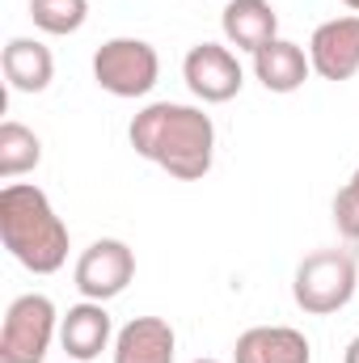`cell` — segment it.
I'll list each match as a JSON object with an SVG mask.
<instances>
[{"label":"cell","instance_id":"9","mask_svg":"<svg viewBox=\"0 0 359 363\" xmlns=\"http://www.w3.org/2000/svg\"><path fill=\"white\" fill-rule=\"evenodd\" d=\"M114 342V321L106 313V304L97 300H81L60 317V347L68 351V359L89 363L97 359L106 347Z\"/></svg>","mask_w":359,"mask_h":363},{"label":"cell","instance_id":"2","mask_svg":"<svg viewBox=\"0 0 359 363\" xmlns=\"http://www.w3.org/2000/svg\"><path fill=\"white\" fill-rule=\"evenodd\" d=\"M0 241L34 274H55L68 262V224L55 216L47 190L34 182H9L0 190Z\"/></svg>","mask_w":359,"mask_h":363},{"label":"cell","instance_id":"8","mask_svg":"<svg viewBox=\"0 0 359 363\" xmlns=\"http://www.w3.org/2000/svg\"><path fill=\"white\" fill-rule=\"evenodd\" d=\"M309 64L321 81H351L359 72V13L330 17L309 38Z\"/></svg>","mask_w":359,"mask_h":363},{"label":"cell","instance_id":"11","mask_svg":"<svg viewBox=\"0 0 359 363\" xmlns=\"http://www.w3.org/2000/svg\"><path fill=\"white\" fill-rule=\"evenodd\" d=\"M220 30L228 47L258 55L267 43L279 38V13L270 0H228L220 13Z\"/></svg>","mask_w":359,"mask_h":363},{"label":"cell","instance_id":"13","mask_svg":"<svg viewBox=\"0 0 359 363\" xmlns=\"http://www.w3.org/2000/svg\"><path fill=\"white\" fill-rule=\"evenodd\" d=\"M0 68H4L9 89L17 93H43L55 81V55L38 38H9L0 51Z\"/></svg>","mask_w":359,"mask_h":363},{"label":"cell","instance_id":"6","mask_svg":"<svg viewBox=\"0 0 359 363\" xmlns=\"http://www.w3.org/2000/svg\"><path fill=\"white\" fill-rule=\"evenodd\" d=\"M182 81L199 101L220 106V101H233L241 93L245 72H241V60L233 55V47H224V43H194L186 51V60H182Z\"/></svg>","mask_w":359,"mask_h":363},{"label":"cell","instance_id":"10","mask_svg":"<svg viewBox=\"0 0 359 363\" xmlns=\"http://www.w3.org/2000/svg\"><path fill=\"white\" fill-rule=\"evenodd\" d=\"M114 363H174L178 334L165 317H131L114 334Z\"/></svg>","mask_w":359,"mask_h":363},{"label":"cell","instance_id":"16","mask_svg":"<svg viewBox=\"0 0 359 363\" xmlns=\"http://www.w3.org/2000/svg\"><path fill=\"white\" fill-rule=\"evenodd\" d=\"M30 17L43 34H77L89 17V0H30Z\"/></svg>","mask_w":359,"mask_h":363},{"label":"cell","instance_id":"4","mask_svg":"<svg viewBox=\"0 0 359 363\" xmlns=\"http://www.w3.org/2000/svg\"><path fill=\"white\" fill-rule=\"evenodd\" d=\"M161 77V55L144 38H106L93 51V81L110 97H148Z\"/></svg>","mask_w":359,"mask_h":363},{"label":"cell","instance_id":"5","mask_svg":"<svg viewBox=\"0 0 359 363\" xmlns=\"http://www.w3.org/2000/svg\"><path fill=\"white\" fill-rule=\"evenodd\" d=\"M60 334V313L51 296L26 291L9 304L0 325V363H43Z\"/></svg>","mask_w":359,"mask_h":363},{"label":"cell","instance_id":"12","mask_svg":"<svg viewBox=\"0 0 359 363\" xmlns=\"http://www.w3.org/2000/svg\"><path fill=\"white\" fill-rule=\"evenodd\" d=\"M233 363H313V347L292 325H254L237 338Z\"/></svg>","mask_w":359,"mask_h":363},{"label":"cell","instance_id":"19","mask_svg":"<svg viewBox=\"0 0 359 363\" xmlns=\"http://www.w3.org/2000/svg\"><path fill=\"white\" fill-rule=\"evenodd\" d=\"M343 4H347V9H351V13H359V0H343Z\"/></svg>","mask_w":359,"mask_h":363},{"label":"cell","instance_id":"1","mask_svg":"<svg viewBox=\"0 0 359 363\" xmlns=\"http://www.w3.org/2000/svg\"><path fill=\"white\" fill-rule=\"evenodd\" d=\"M127 140L144 161H153L157 169H165L178 182L207 178L211 161H216V123H211V114H203L199 106H186V101L144 106L131 118Z\"/></svg>","mask_w":359,"mask_h":363},{"label":"cell","instance_id":"17","mask_svg":"<svg viewBox=\"0 0 359 363\" xmlns=\"http://www.w3.org/2000/svg\"><path fill=\"white\" fill-rule=\"evenodd\" d=\"M334 224H338V233L347 241H359V169L334 194Z\"/></svg>","mask_w":359,"mask_h":363},{"label":"cell","instance_id":"7","mask_svg":"<svg viewBox=\"0 0 359 363\" xmlns=\"http://www.w3.org/2000/svg\"><path fill=\"white\" fill-rule=\"evenodd\" d=\"M72 279H77V291H81L85 300L106 304V300L123 296L127 283L136 279V254H131L127 241H118V237H101V241H93L89 250L77 258Z\"/></svg>","mask_w":359,"mask_h":363},{"label":"cell","instance_id":"18","mask_svg":"<svg viewBox=\"0 0 359 363\" xmlns=\"http://www.w3.org/2000/svg\"><path fill=\"white\" fill-rule=\"evenodd\" d=\"M343 363H359V334L347 342V351H343Z\"/></svg>","mask_w":359,"mask_h":363},{"label":"cell","instance_id":"3","mask_svg":"<svg viewBox=\"0 0 359 363\" xmlns=\"http://www.w3.org/2000/svg\"><path fill=\"white\" fill-rule=\"evenodd\" d=\"M355 291H359L355 250H317V254L300 258V267L292 274V300L309 317H330V313L347 308Z\"/></svg>","mask_w":359,"mask_h":363},{"label":"cell","instance_id":"20","mask_svg":"<svg viewBox=\"0 0 359 363\" xmlns=\"http://www.w3.org/2000/svg\"><path fill=\"white\" fill-rule=\"evenodd\" d=\"M194 363H220V359H194Z\"/></svg>","mask_w":359,"mask_h":363},{"label":"cell","instance_id":"14","mask_svg":"<svg viewBox=\"0 0 359 363\" xmlns=\"http://www.w3.org/2000/svg\"><path fill=\"white\" fill-rule=\"evenodd\" d=\"M309 72H313L309 51L287 43V38H275L254 55V77H258V85L267 93H296L309 81Z\"/></svg>","mask_w":359,"mask_h":363},{"label":"cell","instance_id":"15","mask_svg":"<svg viewBox=\"0 0 359 363\" xmlns=\"http://www.w3.org/2000/svg\"><path fill=\"white\" fill-rule=\"evenodd\" d=\"M38 161H43V140L26 123L4 118L0 123V178L4 182L21 178V174L38 169Z\"/></svg>","mask_w":359,"mask_h":363}]
</instances>
